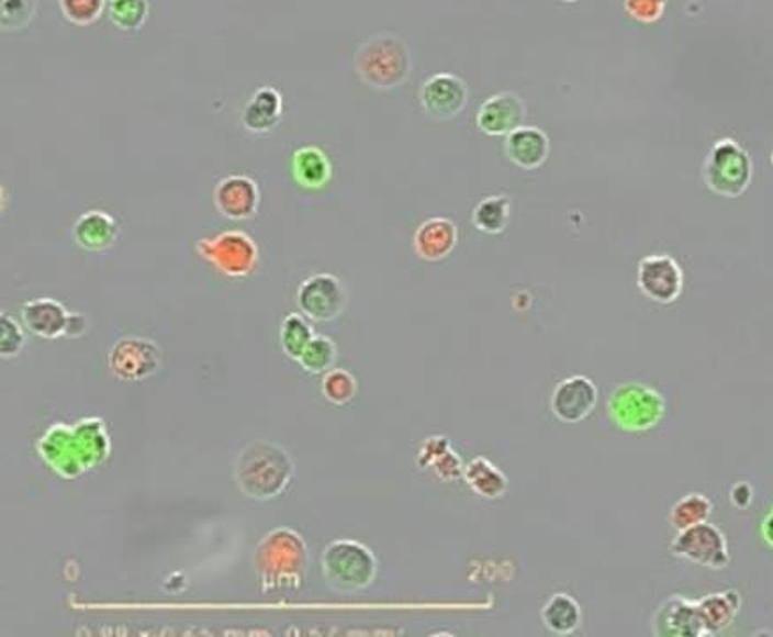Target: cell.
<instances>
[{
    "label": "cell",
    "mask_w": 773,
    "mask_h": 637,
    "mask_svg": "<svg viewBox=\"0 0 773 637\" xmlns=\"http://www.w3.org/2000/svg\"><path fill=\"white\" fill-rule=\"evenodd\" d=\"M37 450L59 477L77 478L110 456V437L98 418L77 425L55 424L42 437Z\"/></svg>",
    "instance_id": "6da1fadb"
},
{
    "label": "cell",
    "mask_w": 773,
    "mask_h": 637,
    "mask_svg": "<svg viewBox=\"0 0 773 637\" xmlns=\"http://www.w3.org/2000/svg\"><path fill=\"white\" fill-rule=\"evenodd\" d=\"M254 569L260 592H298L309 573V546L291 528L269 532L255 549Z\"/></svg>",
    "instance_id": "7a4b0ae2"
},
{
    "label": "cell",
    "mask_w": 773,
    "mask_h": 637,
    "mask_svg": "<svg viewBox=\"0 0 773 637\" xmlns=\"http://www.w3.org/2000/svg\"><path fill=\"white\" fill-rule=\"evenodd\" d=\"M294 477V462L285 448L255 439L243 448L234 466L237 488L246 498L269 501L280 496Z\"/></svg>",
    "instance_id": "3957f363"
},
{
    "label": "cell",
    "mask_w": 773,
    "mask_h": 637,
    "mask_svg": "<svg viewBox=\"0 0 773 637\" xmlns=\"http://www.w3.org/2000/svg\"><path fill=\"white\" fill-rule=\"evenodd\" d=\"M355 68L361 82L378 91H392L410 78V46L401 36L381 32L358 48Z\"/></svg>",
    "instance_id": "277c9868"
},
{
    "label": "cell",
    "mask_w": 773,
    "mask_h": 637,
    "mask_svg": "<svg viewBox=\"0 0 773 637\" xmlns=\"http://www.w3.org/2000/svg\"><path fill=\"white\" fill-rule=\"evenodd\" d=\"M324 581L337 593L363 592L378 578V558L352 538L329 541L321 558Z\"/></svg>",
    "instance_id": "5b68a950"
},
{
    "label": "cell",
    "mask_w": 773,
    "mask_h": 637,
    "mask_svg": "<svg viewBox=\"0 0 773 637\" xmlns=\"http://www.w3.org/2000/svg\"><path fill=\"white\" fill-rule=\"evenodd\" d=\"M609 418L625 433H645L657 427L665 413L662 393L642 382H624L607 402Z\"/></svg>",
    "instance_id": "8992f818"
},
{
    "label": "cell",
    "mask_w": 773,
    "mask_h": 637,
    "mask_svg": "<svg viewBox=\"0 0 773 637\" xmlns=\"http://www.w3.org/2000/svg\"><path fill=\"white\" fill-rule=\"evenodd\" d=\"M703 179L717 195L740 197L752 181L751 156L732 138L715 142L703 164Z\"/></svg>",
    "instance_id": "52a82bcc"
},
{
    "label": "cell",
    "mask_w": 773,
    "mask_h": 637,
    "mask_svg": "<svg viewBox=\"0 0 773 637\" xmlns=\"http://www.w3.org/2000/svg\"><path fill=\"white\" fill-rule=\"evenodd\" d=\"M195 252L228 278L251 277L259 266V246L250 234L243 231H225L202 237L195 243Z\"/></svg>",
    "instance_id": "ba28073f"
},
{
    "label": "cell",
    "mask_w": 773,
    "mask_h": 637,
    "mask_svg": "<svg viewBox=\"0 0 773 637\" xmlns=\"http://www.w3.org/2000/svg\"><path fill=\"white\" fill-rule=\"evenodd\" d=\"M671 552L680 560L710 570H724L731 561L726 535L708 521L679 532L671 544Z\"/></svg>",
    "instance_id": "9c48e42d"
},
{
    "label": "cell",
    "mask_w": 773,
    "mask_h": 637,
    "mask_svg": "<svg viewBox=\"0 0 773 637\" xmlns=\"http://www.w3.org/2000/svg\"><path fill=\"white\" fill-rule=\"evenodd\" d=\"M298 306L315 323H329L340 317L347 306V291L340 278L332 273H315L301 282Z\"/></svg>",
    "instance_id": "30bf717a"
},
{
    "label": "cell",
    "mask_w": 773,
    "mask_h": 637,
    "mask_svg": "<svg viewBox=\"0 0 773 637\" xmlns=\"http://www.w3.org/2000/svg\"><path fill=\"white\" fill-rule=\"evenodd\" d=\"M159 367H161V350L150 338H119L109 353L110 372L121 381H144L155 376Z\"/></svg>",
    "instance_id": "8fae6325"
},
{
    "label": "cell",
    "mask_w": 773,
    "mask_h": 637,
    "mask_svg": "<svg viewBox=\"0 0 773 637\" xmlns=\"http://www.w3.org/2000/svg\"><path fill=\"white\" fill-rule=\"evenodd\" d=\"M637 287L660 305L674 303L682 297V266L671 255H648L637 266Z\"/></svg>",
    "instance_id": "7c38bea8"
},
{
    "label": "cell",
    "mask_w": 773,
    "mask_h": 637,
    "mask_svg": "<svg viewBox=\"0 0 773 637\" xmlns=\"http://www.w3.org/2000/svg\"><path fill=\"white\" fill-rule=\"evenodd\" d=\"M468 86L451 74H437L419 89V105L434 121H451L468 105Z\"/></svg>",
    "instance_id": "4fadbf2b"
},
{
    "label": "cell",
    "mask_w": 773,
    "mask_h": 637,
    "mask_svg": "<svg viewBox=\"0 0 773 637\" xmlns=\"http://www.w3.org/2000/svg\"><path fill=\"white\" fill-rule=\"evenodd\" d=\"M598 404V390L586 376H570L554 388L551 396V411L563 424H579L595 411Z\"/></svg>",
    "instance_id": "5bb4252c"
},
{
    "label": "cell",
    "mask_w": 773,
    "mask_h": 637,
    "mask_svg": "<svg viewBox=\"0 0 773 637\" xmlns=\"http://www.w3.org/2000/svg\"><path fill=\"white\" fill-rule=\"evenodd\" d=\"M214 205L222 216L243 222L254 219L260 205V188L250 176L231 174L214 188Z\"/></svg>",
    "instance_id": "9a60e30c"
},
{
    "label": "cell",
    "mask_w": 773,
    "mask_h": 637,
    "mask_svg": "<svg viewBox=\"0 0 773 637\" xmlns=\"http://www.w3.org/2000/svg\"><path fill=\"white\" fill-rule=\"evenodd\" d=\"M651 628L657 637L706 636L697 601L682 595H671L659 605Z\"/></svg>",
    "instance_id": "2e32d148"
},
{
    "label": "cell",
    "mask_w": 773,
    "mask_h": 637,
    "mask_svg": "<svg viewBox=\"0 0 773 637\" xmlns=\"http://www.w3.org/2000/svg\"><path fill=\"white\" fill-rule=\"evenodd\" d=\"M526 118L520 96L514 92H500L483 101L478 110L477 126L489 137H505L523 124Z\"/></svg>",
    "instance_id": "e0dca14e"
},
{
    "label": "cell",
    "mask_w": 773,
    "mask_h": 637,
    "mask_svg": "<svg viewBox=\"0 0 773 637\" xmlns=\"http://www.w3.org/2000/svg\"><path fill=\"white\" fill-rule=\"evenodd\" d=\"M459 242V231L451 220L436 216L422 223L414 233V252L419 259L427 262H439L456 250Z\"/></svg>",
    "instance_id": "ac0fdd59"
},
{
    "label": "cell",
    "mask_w": 773,
    "mask_h": 637,
    "mask_svg": "<svg viewBox=\"0 0 773 637\" xmlns=\"http://www.w3.org/2000/svg\"><path fill=\"white\" fill-rule=\"evenodd\" d=\"M549 137L537 126H524L506 135L505 153L512 164L524 170H535L549 158Z\"/></svg>",
    "instance_id": "d6986e66"
},
{
    "label": "cell",
    "mask_w": 773,
    "mask_h": 637,
    "mask_svg": "<svg viewBox=\"0 0 773 637\" xmlns=\"http://www.w3.org/2000/svg\"><path fill=\"white\" fill-rule=\"evenodd\" d=\"M68 317V309L52 298H37L22 306L23 326L46 340L64 337Z\"/></svg>",
    "instance_id": "ffe728a7"
},
{
    "label": "cell",
    "mask_w": 773,
    "mask_h": 637,
    "mask_svg": "<svg viewBox=\"0 0 773 637\" xmlns=\"http://www.w3.org/2000/svg\"><path fill=\"white\" fill-rule=\"evenodd\" d=\"M119 225L107 211H86L74 225V239L82 250L105 252L117 242Z\"/></svg>",
    "instance_id": "44dd1931"
},
{
    "label": "cell",
    "mask_w": 773,
    "mask_h": 637,
    "mask_svg": "<svg viewBox=\"0 0 773 637\" xmlns=\"http://www.w3.org/2000/svg\"><path fill=\"white\" fill-rule=\"evenodd\" d=\"M418 466L424 471L433 469L441 482H457L464 477L466 465L445 436L425 439L418 451Z\"/></svg>",
    "instance_id": "7402d4cb"
},
{
    "label": "cell",
    "mask_w": 773,
    "mask_h": 637,
    "mask_svg": "<svg viewBox=\"0 0 773 637\" xmlns=\"http://www.w3.org/2000/svg\"><path fill=\"white\" fill-rule=\"evenodd\" d=\"M283 112L282 94L275 87H260L243 110L242 123L251 133H268L280 123Z\"/></svg>",
    "instance_id": "603a6c76"
},
{
    "label": "cell",
    "mask_w": 773,
    "mask_h": 637,
    "mask_svg": "<svg viewBox=\"0 0 773 637\" xmlns=\"http://www.w3.org/2000/svg\"><path fill=\"white\" fill-rule=\"evenodd\" d=\"M292 178L305 190H321L332 179L333 167L321 147L305 146L292 155Z\"/></svg>",
    "instance_id": "cb8c5ba5"
},
{
    "label": "cell",
    "mask_w": 773,
    "mask_h": 637,
    "mask_svg": "<svg viewBox=\"0 0 773 637\" xmlns=\"http://www.w3.org/2000/svg\"><path fill=\"white\" fill-rule=\"evenodd\" d=\"M697 607L706 636H712L722 633L735 622L738 611L742 607V596L737 590L708 593L697 601Z\"/></svg>",
    "instance_id": "d4e9b609"
},
{
    "label": "cell",
    "mask_w": 773,
    "mask_h": 637,
    "mask_svg": "<svg viewBox=\"0 0 773 637\" xmlns=\"http://www.w3.org/2000/svg\"><path fill=\"white\" fill-rule=\"evenodd\" d=\"M464 482L482 500L496 501L508 491V478L492 460L474 457L464 466Z\"/></svg>",
    "instance_id": "484cf974"
},
{
    "label": "cell",
    "mask_w": 773,
    "mask_h": 637,
    "mask_svg": "<svg viewBox=\"0 0 773 637\" xmlns=\"http://www.w3.org/2000/svg\"><path fill=\"white\" fill-rule=\"evenodd\" d=\"M540 616L544 625L552 634L569 636V634L575 633L581 625L583 611H581L579 602L569 593H554L541 607Z\"/></svg>",
    "instance_id": "4316f807"
},
{
    "label": "cell",
    "mask_w": 773,
    "mask_h": 637,
    "mask_svg": "<svg viewBox=\"0 0 773 637\" xmlns=\"http://www.w3.org/2000/svg\"><path fill=\"white\" fill-rule=\"evenodd\" d=\"M509 210H512V204H509L508 197H485L478 202L471 220L480 233L500 234L508 225Z\"/></svg>",
    "instance_id": "83f0119b"
},
{
    "label": "cell",
    "mask_w": 773,
    "mask_h": 637,
    "mask_svg": "<svg viewBox=\"0 0 773 637\" xmlns=\"http://www.w3.org/2000/svg\"><path fill=\"white\" fill-rule=\"evenodd\" d=\"M712 509V501L705 494L691 492L674 503L669 514V523L674 529L682 532L710 519Z\"/></svg>",
    "instance_id": "f1b7e54d"
},
{
    "label": "cell",
    "mask_w": 773,
    "mask_h": 637,
    "mask_svg": "<svg viewBox=\"0 0 773 637\" xmlns=\"http://www.w3.org/2000/svg\"><path fill=\"white\" fill-rule=\"evenodd\" d=\"M338 358V347L332 338L326 337V335H315L312 340H310L309 346L305 350L301 353L300 358H298V365L305 372L314 373H326L332 370L337 364Z\"/></svg>",
    "instance_id": "f546056e"
},
{
    "label": "cell",
    "mask_w": 773,
    "mask_h": 637,
    "mask_svg": "<svg viewBox=\"0 0 773 637\" xmlns=\"http://www.w3.org/2000/svg\"><path fill=\"white\" fill-rule=\"evenodd\" d=\"M314 337V328L310 326L305 315L289 314L283 318L282 326H280V346H282L287 358L298 361L301 353L305 350Z\"/></svg>",
    "instance_id": "4dcf8cb0"
},
{
    "label": "cell",
    "mask_w": 773,
    "mask_h": 637,
    "mask_svg": "<svg viewBox=\"0 0 773 637\" xmlns=\"http://www.w3.org/2000/svg\"><path fill=\"white\" fill-rule=\"evenodd\" d=\"M150 5L147 0H109L110 22L119 31L138 32L149 19Z\"/></svg>",
    "instance_id": "1f68e13d"
},
{
    "label": "cell",
    "mask_w": 773,
    "mask_h": 637,
    "mask_svg": "<svg viewBox=\"0 0 773 637\" xmlns=\"http://www.w3.org/2000/svg\"><path fill=\"white\" fill-rule=\"evenodd\" d=\"M321 392L324 399L335 405L349 404L358 392V382L355 376L347 370L332 369L324 373L321 382Z\"/></svg>",
    "instance_id": "d6a6232c"
},
{
    "label": "cell",
    "mask_w": 773,
    "mask_h": 637,
    "mask_svg": "<svg viewBox=\"0 0 773 637\" xmlns=\"http://www.w3.org/2000/svg\"><path fill=\"white\" fill-rule=\"evenodd\" d=\"M37 11V0H0V25L4 32L27 27Z\"/></svg>",
    "instance_id": "836d02e7"
},
{
    "label": "cell",
    "mask_w": 773,
    "mask_h": 637,
    "mask_svg": "<svg viewBox=\"0 0 773 637\" xmlns=\"http://www.w3.org/2000/svg\"><path fill=\"white\" fill-rule=\"evenodd\" d=\"M107 0H59L60 13L77 27H87L100 20Z\"/></svg>",
    "instance_id": "e575fe53"
},
{
    "label": "cell",
    "mask_w": 773,
    "mask_h": 637,
    "mask_svg": "<svg viewBox=\"0 0 773 637\" xmlns=\"http://www.w3.org/2000/svg\"><path fill=\"white\" fill-rule=\"evenodd\" d=\"M27 344V337L16 318L2 312L0 314V355L2 358H14Z\"/></svg>",
    "instance_id": "d590c367"
},
{
    "label": "cell",
    "mask_w": 773,
    "mask_h": 637,
    "mask_svg": "<svg viewBox=\"0 0 773 637\" xmlns=\"http://www.w3.org/2000/svg\"><path fill=\"white\" fill-rule=\"evenodd\" d=\"M668 0H625V11L641 23L659 22L664 16Z\"/></svg>",
    "instance_id": "8d00e7d4"
},
{
    "label": "cell",
    "mask_w": 773,
    "mask_h": 637,
    "mask_svg": "<svg viewBox=\"0 0 773 637\" xmlns=\"http://www.w3.org/2000/svg\"><path fill=\"white\" fill-rule=\"evenodd\" d=\"M87 332V317L80 312H69L68 324H66V337L77 338L82 337Z\"/></svg>",
    "instance_id": "74e56055"
},
{
    "label": "cell",
    "mask_w": 773,
    "mask_h": 637,
    "mask_svg": "<svg viewBox=\"0 0 773 637\" xmlns=\"http://www.w3.org/2000/svg\"><path fill=\"white\" fill-rule=\"evenodd\" d=\"M770 159H772V165H773V150H772V158H770Z\"/></svg>",
    "instance_id": "f35d334b"
}]
</instances>
